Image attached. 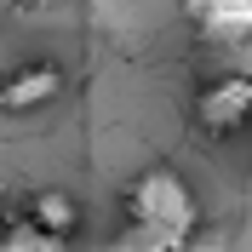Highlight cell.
I'll return each mask as SVG.
<instances>
[{
	"label": "cell",
	"instance_id": "7",
	"mask_svg": "<svg viewBox=\"0 0 252 252\" xmlns=\"http://www.w3.org/2000/svg\"><path fill=\"white\" fill-rule=\"evenodd\" d=\"M109 252H160V247H149V241H143V235H132V229H126V235L115 241Z\"/></svg>",
	"mask_w": 252,
	"mask_h": 252
},
{
	"label": "cell",
	"instance_id": "1",
	"mask_svg": "<svg viewBox=\"0 0 252 252\" xmlns=\"http://www.w3.org/2000/svg\"><path fill=\"white\" fill-rule=\"evenodd\" d=\"M126 218H132V235H143L149 247L184 252L195 235V195L172 166H149L126 195Z\"/></svg>",
	"mask_w": 252,
	"mask_h": 252
},
{
	"label": "cell",
	"instance_id": "5",
	"mask_svg": "<svg viewBox=\"0 0 252 252\" xmlns=\"http://www.w3.org/2000/svg\"><path fill=\"white\" fill-rule=\"evenodd\" d=\"M189 23H201L206 40H218V46H247L252 40V0H241V6H223V0L189 6Z\"/></svg>",
	"mask_w": 252,
	"mask_h": 252
},
{
	"label": "cell",
	"instance_id": "2",
	"mask_svg": "<svg viewBox=\"0 0 252 252\" xmlns=\"http://www.w3.org/2000/svg\"><path fill=\"white\" fill-rule=\"evenodd\" d=\"M195 121L212 132V138H229L241 126H252V75L247 69H229L195 97Z\"/></svg>",
	"mask_w": 252,
	"mask_h": 252
},
{
	"label": "cell",
	"instance_id": "8",
	"mask_svg": "<svg viewBox=\"0 0 252 252\" xmlns=\"http://www.w3.org/2000/svg\"><path fill=\"white\" fill-rule=\"evenodd\" d=\"M0 212H6V195H0Z\"/></svg>",
	"mask_w": 252,
	"mask_h": 252
},
{
	"label": "cell",
	"instance_id": "3",
	"mask_svg": "<svg viewBox=\"0 0 252 252\" xmlns=\"http://www.w3.org/2000/svg\"><path fill=\"white\" fill-rule=\"evenodd\" d=\"M63 92V69L58 63H23L0 80V109L6 115H29V109H46L52 97Z\"/></svg>",
	"mask_w": 252,
	"mask_h": 252
},
{
	"label": "cell",
	"instance_id": "6",
	"mask_svg": "<svg viewBox=\"0 0 252 252\" xmlns=\"http://www.w3.org/2000/svg\"><path fill=\"white\" fill-rule=\"evenodd\" d=\"M0 252H69V241H46L29 223H12V229H0Z\"/></svg>",
	"mask_w": 252,
	"mask_h": 252
},
{
	"label": "cell",
	"instance_id": "4",
	"mask_svg": "<svg viewBox=\"0 0 252 252\" xmlns=\"http://www.w3.org/2000/svg\"><path fill=\"white\" fill-rule=\"evenodd\" d=\"M23 223H29L34 235H46V241H75V229H80V201H75V195H63V189H34Z\"/></svg>",
	"mask_w": 252,
	"mask_h": 252
}]
</instances>
